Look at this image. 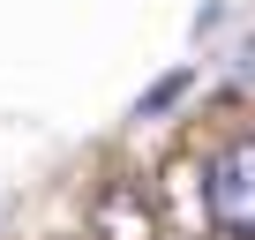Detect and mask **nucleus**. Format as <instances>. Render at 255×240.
<instances>
[{
	"mask_svg": "<svg viewBox=\"0 0 255 240\" xmlns=\"http://www.w3.org/2000/svg\"><path fill=\"white\" fill-rule=\"evenodd\" d=\"M203 210L225 240H255V135H233L203 165Z\"/></svg>",
	"mask_w": 255,
	"mask_h": 240,
	"instance_id": "nucleus-1",
	"label": "nucleus"
}]
</instances>
